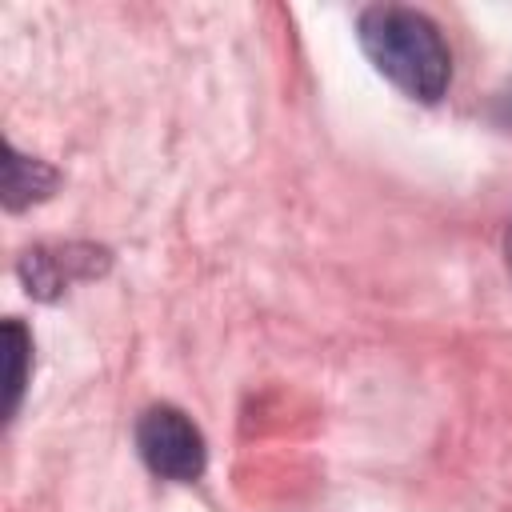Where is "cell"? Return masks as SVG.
<instances>
[{
	"label": "cell",
	"mask_w": 512,
	"mask_h": 512,
	"mask_svg": "<svg viewBox=\"0 0 512 512\" xmlns=\"http://www.w3.org/2000/svg\"><path fill=\"white\" fill-rule=\"evenodd\" d=\"M356 40L372 68L404 96L436 104L452 84V48L432 16L404 4H372L356 16Z\"/></svg>",
	"instance_id": "obj_1"
},
{
	"label": "cell",
	"mask_w": 512,
	"mask_h": 512,
	"mask_svg": "<svg viewBox=\"0 0 512 512\" xmlns=\"http://www.w3.org/2000/svg\"><path fill=\"white\" fill-rule=\"evenodd\" d=\"M504 264H508V272H512V224H508V232H504Z\"/></svg>",
	"instance_id": "obj_6"
},
{
	"label": "cell",
	"mask_w": 512,
	"mask_h": 512,
	"mask_svg": "<svg viewBox=\"0 0 512 512\" xmlns=\"http://www.w3.org/2000/svg\"><path fill=\"white\" fill-rule=\"evenodd\" d=\"M0 168H4V176H0V196H4V208L8 212H20V208H28V204H40L44 196H52V188H56V168L52 164H44V160H36V156H24L12 140H4V160H0Z\"/></svg>",
	"instance_id": "obj_4"
},
{
	"label": "cell",
	"mask_w": 512,
	"mask_h": 512,
	"mask_svg": "<svg viewBox=\"0 0 512 512\" xmlns=\"http://www.w3.org/2000/svg\"><path fill=\"white\" fill-rule=\"evenodd\" d=\"M136 452L148 464V472H156L160 480H172V484L200 480L204 464H208L200 428L176 404H152L136 420Z\"/></svg>",
	"instance_id": "obj_2"
},
{
	"label": "cell",
	"mask_w": 512,
	"mask_h": 512,
	"mask_svg": "<svg viewBox=\"0 0 512 512\" xmlns=\"http://www.w3.org/2000/svg\"><path fill=\"white\" fill-rule=\"evenodd\" d=\"M504 108H508V112H504V116H508V120H512V92H508V96H504Z\"/></svg>",
	"instance_id": "obj_7"
},
{
	"label": "cell",
	"mask_w": 512,
	"mask_h": 512,
	"mask_svg": "<svg viewBox=\"0 0 512 512\" xmlns=\"http://www.w3.org/2000/svg\"><path fill=\"white\" fill-rule=\"evenodd\" d=\"M112 268V252L92 240L68 244H32L16 260V276L32 300H60L72 284L96 280Z\"/></svg>",
	"instance_id": "obj_3"
},
{
	"label": "cell",
	"mask_w": 512,
	"mask_h": 512,
	"mask_svg": "<svg viewBox=\"0 0 512 512\" xmlns=\"http://www.w3.org/2000/svg\"><path fill=\"white\" fill-rule=\"evenodd\" d=\"M28 368H32V332L8 316L4 320V420L12 424L28 388Z\"/></svg>",
	"instance_id": "obj_5"
}]
</instances>
